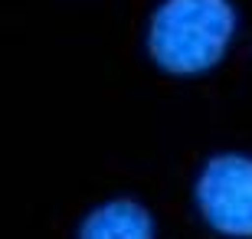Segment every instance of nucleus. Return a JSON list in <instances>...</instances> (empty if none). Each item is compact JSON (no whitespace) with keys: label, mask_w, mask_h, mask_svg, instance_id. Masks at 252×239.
Segmentation results:
<instances>
[{"label":"nucleus","mask_w":252,"mask_h":239,"mask_svg":"<svg viewBox=\"0 0 252 239\" xmlns=\"http://www.w3.org/2000/svg\"><path fill=\"white\" fill-rule=\"evenodd\" d=\"M239 30L233 0H160L148 20L144 46L167 75H206L226 59Z\"/></svg>","instance_id":"1"},{"label":"nucleus","mask_w":252,"mask_h":239,"mask_svg":"<svg viewBox=\"0 0 252 239\" xmlns=\"http://www.w3.org/2000/svg\"><path fill=\"white\" fill-rule=\"evenodd\" d=\"M193 203L203 223L226 239H252V157L213 154L193 180Z\"/></svg>","instance_id":"2"},{"label":"nucleus","mask_w":252,"mask_h":239,"mask_svg":"<svg viewBox=\"0 0 252 239\" xmlns=\"http://www.w3.org/2000/svg\"><path fill=\"white\" fill-rule=\"evenodd\" d=\"M75 239H158L154 216L134 197H112L82 216Z\"/></svg>","instance_id":"3"}]
</instances>
